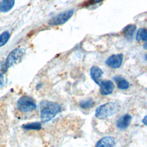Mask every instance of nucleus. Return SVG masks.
Here are the masks:
<instances>
[{"label": "nucleus", "instance_id": "1", "mask_svg": "<svg viewBox=\"0 0 147 147\" xmlns=\"http://www.w3.org/2000/svg\"><path fill=\"white\" fill-rule=\"evenodd\" d=\"M61 110L60 105L55 102L45 100L40 103V118L46 123L53 119Z\"/></svg>", "mask_w": 147, "mask_h": 147}, {"label": "nucleus", "instance_id": "2", "mask_svg": "<svg viewBox=\"0 0 147 147\" xmlns=\"http://www.w3.org/2000/svg\"><path fill=\"white\" fill-rule=\"evenodd\" d=\"M120 109V105L117 102H107L99 106L95 110V117L100 119L109 118L117 113Z\"/></svg>", "mask_w": 147, "mask_h": 147}, {"label": "nucleus", "instance_id": "3", "mask_svg": "<svg viewBox=\"0 0 147 147\" xmlns=\"http://www.w3.org/2000/svg\"><path fill=\"white\" fill-rule=\"evenodd\" d=\"M25 53L23 48H17L11 51L7 55L5 64L8 68L19 63L22 59Z\"/></svg>", "mask_w": 147, "mask_h": 147}, {"label": "nucleus", "instance_id": "4", "mask_svg": "<svg viewBox=\"0 0 147 147\" xmlns=\"http://www.w3.org/2000/svg\"><path fill=\"white\" fill-rule=\"evenodd\" d=\"M17 107L21 111L26 113L35 110L36 105L32 98L28 96H23L18 100Z\"/></svg>", "mask_w": 147, "mask_h": 147}, {"label": "nucleus", "instance_id": "5", "mask_svg": "<svg viewBox=\"0 0 147 147\" xmlns=\"http://www.w3.org/2000/svg\"><path fill=\"white\" fill-rule=\"evenodd\" d=\"M74 13V10L71 9L65 11L62 13H60L53 18H52L48 22V24L51 26H56L65 24L68 21Z\"/></svg>", "mask_w": 147, "mask_h": 147}, {"label": "nucleus", "instance_id": "6", "mask_svg": "<svg viewBox=\"0 0 147 147\" xmlns=\"http://www.w3.org/2000/svg\"><path fill=\"white\" fill-rule=\"evenodd\" d=\"M123 61L122 54H115L109 56L105 61L107 65L111 68H118L120 67Z\"/></svg>", "mask_w": 147, "mask_h": 147}, {"label": "nucleus", "instance_id": "7", "mask_svg": "<svg viewBox=\"0 0 147 147\" xmlns=\"http://www.w3.org/2000/svg\"><path fill=\"white\" fill-rule=\"evenodd\" d=\"M100 92L102 95L111 94L114 89V84L111 80H105L101 81L100 84Z\"/></svg>", "mask_w": 147, "mask_h": 147}, {"label": "nucleus", "instance_id": "8", "mask_svg": "<svg viewBox=\"0 0 147 147\" xmlns=\"http://www.w3.org/2000/svg\"><path fill=\"white\" fill-rule=\"evenodd\" d=\"M103 71L98 66H93L90 69V75L92 79L99 86L103 75Z\"/></svg>", "mask_w": 147, "mask_h": 147}, {"label": "nucleus", "instance_id": "9", "mask_svg": "<svg viewBox=\"0 0 147 147\" xmlns=\"http://www.w3.org/2000/svg\"><path fill=\"white\" fill-rule=\"evenodd\" d=\"M131 116L128 114L121 116L117 121V127L121 130L127 128L131 122Z\"/></svg>", "mask_w": 147, "mask_h": 147}, {"label": "nucleus", "instance_id": "10", "mask_svg": "<svg viewBox=\"0 0 147 147\" xmlns=\"http://www.w3.org/2000/svg\"><path fill=\"white\" fill-rule=\"evenodd\" d=\"M115 144V141L113 137L106 136L96 142L95 147H113Z\"/></svg>", "mask_w": 147, "mask_h": 147}, {"label": "nucleus", "instance_id": "11", "mask_svg": "<svg viewBox=\"0 0 147 147\" xmlns=\"http://www.w3.org/2000/svg\"><path fill=\"white\" fill-rule=\"evenodd\" d=\"M14 0H2L0 2V11L5 13L10 10L14 6Z\"/></svg>", "mask_w": 147, "mask_h": 147}, {"label": "nucleus", "instance_id": "12", "mask_svg": "<svg viewBox=\"0 0 147 147\" xmlns=\"http://www.w3.org/2000/svg\"><path fill=\"white\" fill-rule=\"evenodd\" d=\"M114 80L117 83L118 87L121 90H126L129 87V83L123 78L120 76H115Z\"/></svg>", "mask_w": 147, "mask_h": 147}, {"label": "nucleus", "instance_id": "13", "mask_svg": "<svg viewBox=\"0 0 147 147\" xmlns=\"http://www.w3.org/2000/svg\"><path fill=\"white\" fill-rule=\"evenodd\" d=\"M136 30V26L134 25H129L123 29V34L125 37L127 39L130 40L132 38L134 32Z\"/></svg>", "mask_w": 147, "mask_h": 147}, {"label": "nucleus", "instance_id": "14", "mask_svg": "<svg viewBox=\"0 0 147 147\" xmlns=\"http://www.w3.org/2000/svg\"><path fill=\"white\" fill-rule=\"evenodd\" d=\"M24 129L26 130H39L42 128V125L40 122H31L26 123L22 125V126Z\"/></svg>", "mask_w": 147, "mask_h": 147}, {"label": "nucleus", "instance_id": "15", "mask_svg": "<svg viewBox=\"0 0 147 147\" xmlns=\"http://www.w3.org/2000/svg\"><path fill=\"white\" fill-rule=\"evenodd\" d=\"M136 40L138 41H146L147 40V31L145 28H140L137 33Z\"/></svg>", "mask_w": 147, "mask_h": 147}, {"label": "nucleus", "instance_id": "16", "mask_svg": "<svg viewBox=\"0 0 147 147\" xmlns=\"http://www.w3.org/2000/svg\"><path fill=\"white\" fill-rule=\"evenodd\" d=\"M94 105V101L92 98H88L82 100L79 103V106L82 109H87L92 107Z\"/></svg>", "mask_w": 147, "mask_h": 147}, {"label": "nucleus", "instance_id": "17", "mask_svg": "<svg viewBox=\"0 0 147 147\" xmlns=\"http://www.w3.org/2000/svg\"><path fill=\"white\" fill-rule=\"evenodd\" d=\"M10 34L8 32L5 31L0 34V47L3 46L9 40Z\"/></svg>", "mask_w": 147, "mask_h": 147}, {"label": "nucleus", "instance_id": "18", "mask_svg": "<svg viewBox=\"0 0 147 147\" xmlns=\"http://www.w3.org/2000/svg\"><path fill=\"white\" fill-rule=\"evenodd\" d=\"M103 0H88L87 1V2L86 3V5L88 6V5H94L98 3H99L100 2L102 1Z\"/></svg>", "mask_w": 147, "mask_h": 147}, {"label": "nucleus", "instance_id": "19", "mask_svg": "<svg viewBox=\"0 0 147 147\" xmlns=\"http://www.w3.org/2000/svg\"><path fill=\"white\" fill-rule=\"evenodd\" d=\"M4 82V79L2 75H0V87L3 86Z\"/></svg>", "mask_w": 147, "mask_h": 147}, {"label": "nucleus", "instance_id": "20", "mask_svg": "<svg viewBox=\"0 0 147 147\" xmlns=\"http://www.w3.org/2000/svg\"><path fill=\"white\" fill-rule=\"evenodd\" d=\"M142 122L145 125H147V116H146V115H145V116L144 117V118L142 119Z\"/></svg>", "mask_w": 147, "mask_h": 147}]
</instances>
